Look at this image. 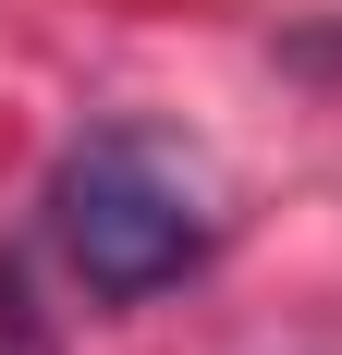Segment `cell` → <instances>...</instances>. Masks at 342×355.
Returning <instances> with one entry per match:
<instances>
[{
	"mask_svg": "<svg viewBox=\"0 0 342 355\" xmlns=\"http://www.w3.org/2000/svg\"><path fill=\"white\" fill-rule=\"evenodd\" d=\"M49 245H62V270L98 294V306H147V294H171L183 270H208L220 209H208L196 159L171 135L98 123V135H73L62 172H49Z\"/></svg>",
	"mask_w": 342,
	"mask_h": 355,
	"instance_id": "obj_1",
	"label": "cell"
},
{
	"mask_svg": "<svg viewBox=\"0 0 342 355\" xmlns=\"http://www.w3.org/2000/svg\"><path fill=\"white\" fill-rule=\"evenodd\" d=\"M0 343H12V355H37V343H25V282H12V270H0Z\"/></svg>",
	"mask_w": 342,
	"mask_h": 355,
	"instance_id": "obj_2",
	"label": "cell"
}]
</instances>
